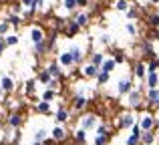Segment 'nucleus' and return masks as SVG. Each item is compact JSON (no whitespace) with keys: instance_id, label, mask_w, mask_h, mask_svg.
<instances>
[{"instance_id":"f257e3e1","label":"nucleus","mask_w":159,"mask_h":145,"mask_svg":"<svg viewBox=\"0 0 159 145\" xmlns=\"http://www.w3.org/2000/svg\"><path fill=\"white\" fill-rule=\"evenodd\" d=\"M127 97V107L129 109H141V107H145V95H143V89L141 87H133L131 89V93H127L125 95Z\"/></svg>"},{"instance_id":"f03ea898","label":"nucleus","mask_w":159,"mask_h":145,"mask_svg":"<svg viewBox=\"0 0 159 145\" xmlns=\"http://www.w3.org/2000/svg\"><path fill=\"white\" fill-rule=\"evenodd\" d=\"M87 107H89V97L87 95L73 93V97H70V109L75 113H83V111H87Z\"/></svg>"},{"instance_id":"7ed1b4c3","label":"nucleus","mask_w":159,"mask_h":145,"mask_svg":"<svg viewBox=\"0 0 159 145\" xmlns=\"http://www.w3.org/2000/svg\"><path fill=\"white\" fill-rule=\"evenodd\" d=\"M97 125H99V117L95 113H83L81 119H79V127L85 131H93Z\"/></svg>"},{"instance_id":"20e7f679","label":"nucleus","mask_w":159,"mask_h":145,"mask_svg":"<svg viewBox=\"0 0 159 145\" xmlns=\"http://www.w3.org/2000/svg\"><path fill=\"white\" fill-rule=\"evenodd\" d=\"M70 115H73V109H69L66 105H58L57 107V113H54V123H58V125H66V123L70 121Z\"/></svg>"},{"instance_id":"39448f33","label":"nucleus","mask_w":159,"mask_h":145,"mask_svg":"<svg viewBox=\"0 0 159 145\" xmlns=\"http://www.w3.org/2000/svg\"><path fill=\"white\" fill-rule=\"evenodd\" d=\"M135 123H137V117H135V113H133V111H125V113H121L119 119H117L119 129H131Z\"/></svg>"},{"instance_id":"423d86ee","label":"nucleus","mask_w":159,"mask_h":145,"mask_svg":"<svg viewBox=\"0 0 159 145\" xmlns=\"http://www.w3.org/2000/svg\"><path fill=\"white\" fill-rule=\"evenodd\" d=\"M137 123H139V127L143 131H151V129H155V115H153L151 111H145V113L137 119Z\"/></svg>"},{"instance_id":"0eeeda50","label":"nucleus","mask_w":159,"mask_h":145,"mask_svg":"<svg viewBox=\"0 0 159 145\" xmlns=\"http://www.w3.org/2000/svg\"><path fill=\"white\" fill-rule=\"evenodd\" d=\"M145 107H149V109H159V87L147 89V93H145Z\"/></svg>"},{"instance_id":"6e6552de","label":"nucleus","mask_w":159,"mask_h":145,"mask_svg":"<svg viewBox=\"0 0 159 145\" xmlns=\"http://www.w3.org/2000/svg\"><path fill=\"white\" fill-rule=\"evenodd\" d=\"M139 52H141V57H143V61L145 59H153V57H157L155 55V48H153V40H149V39H145V40H141L139 43Z\"/></svg>"},{"instance_id":"1a4fd4ad","label":"nucleus","mask_w":159,"mask_h":145,"mask_svg":"<svg viewBox=\"0 0 159 145\" xmlns=\"http://www.w3.org/2000/svg\"><path fill=\"white\" fill-rule=\"evenodd\" d=\"M22 123H24V117H22V113H20V111H10V113H8L6 125L10 127V129H20V127H22Z\"/></svg>"},{"instance_id":"9d476101","label":"nucleus","mask_w":159,"mask_h":145,"mask_svg":"<svg viewBox=\"0 0 159 145\" xmlns=\"http://www.w3.org/2000/svg\"><path fill=\"white\" fill-rule=\"evenodd\" d=\"M51 137H52L57 143H62V141H66V137H69V131H66L65 125H58V123H54V127H52V131H51Z\"/></svg>"},{"instance_id":"9b49d317","label":"nucleus","mask_w":159,"mask_h":145,"mask_svg":"<svg viewBox=\"0 0 159 145\" xmlns=\"http://www.w3.org/2000/svg\"><path fill=\"white\" fill-rule=\"evenodd\" d=\"M133 89V75L131 77H123L119 83H117V93L121 95V97H125L127 93H131Z\"/></svg>"},{"instance_id":"f8f14e48","label":"nucleus","mask_w":159,"mask_h":145,"mask_svg":"<svg viewBox=\"0 0 159 145\" xmlns=\"http://www.w3.org/2000/svg\"><path fill=\"white\" fill-rule=\"evenodd\" d=\"M73 20L81 28H85V26H89V24H91V14L87 10H81V8H79L77 12H73Z\"/></svg>"},{"instance_id":"ddd939ff","label":"nucleus","mask_w":159,"mask_h":145,"mask_svg":"<svg viewBox=\"0 0 159 145\" xmlns=\"http://www.w3.org/2000/svg\"><path fill=\"white\" fill-rule=\"evenodd\" d=\"M66 51L73 55V61H75V65H77V67H79V65H83V61H85V48L79 47V44H70Z\"/></svg>"},{"instance_id":"4468645a","label":"nucleus","mask_w":159,"mask_h":145,"mask_svg":"<svg viewBox=\"0 0 159 145\" xmlns=\"http://www.w3.org/2000/svg\"><path fill=\"white\" fill-rule=\"evenodd\" d=\"M57 61H58V65H61L62 69H75V67H77L75 61H73V55H70L69 51H62L61 55L57 57Z\"/></svg>"},{"instance_id":"2eb2a0df","label":"nucleus","mask_w":159,"mask_h":145,"mask_svg":"<svg viewBox=\"0 0 159 145\" xmlns=\"http://www.w3.org/2000/svg\"><path fill=\"white\" fill-rule=\"evenodd\" d=\"M145 75H147V63L143 59L135 61V65H133V77L139 79V81H145Z\"/></svg>"},{"instance_id":"dca6fc26","label":"nucleus","mask_w":159,"mask_h":145,"mask_svg":"<svg viewBox=\"0 0 159 145\" xmlns=\"http://www.w3.org/2000/svg\"><path fill=\"white\" fill-rule=\"evenodd\" d=\"M43 40H47V30H44L43 26H32L30 28V43L34 44V43H43Z\"/></svg>"},{"instance_id":"f3484780","label":"nucleus","mask_w":159,"mask_h":145,"mask_svg":"<svg viewBox=\"0 0 159 145\" xmlns=\"http://www.w3.org/2000/svg\"><path fill=\"white\" fill-rule=\"evenodd\" d=\"M99 71H101L99 67H95V65H91V63H85L81 67V77L83 79H97Z\"/></svg>"},{"instance_id":"a211bd4d","label":"nucleus","mask_w":159,"mask_h":145,"mask_svg":"<svg viewBox=\"0 0 159 145\" xmlns=\"http://www.w3.org/2000/svg\"><path fill=\"white\" fill-rule=\"evenodd\" d=\"M44 69H47V71L51 73V77H54V79H61V81L65 79V73H62V67L58 65V61H57V59H54V61H51V63H48V65H47Z\"/></svg>"},{"instance_id":"6ab92c4d","label":"nucleus","mask_w":159,"mask_h":145,"mask_svg":"<svg viewBox=\"0 0 159 145\" xmlns=\"http://www.w3.org/2000/svg\"><path fill=\"white\" fill-rule=\"evenodd\" d=\"M62 30H65V36H69V39H73V36H77L79 32H81V26H79V24L75 22L73 18H70L69 22H65V26H62Z\"/></svg>"},{"instance_id":"aec40b11","label":"nucleus","mask_w":159,"mask_h":145,"mask_svg":"<svg viewBox=\"0 0 159 145\" xmlns=\"http://www.w3.org/2000/svg\"><path fill=\"white\" fill-rule=\"evenodd\" d=\"M145 87L147 89L159 87V73L157 71H147V75H145Z\"/></svg>"},{"instance_id":"412c9836","label":"nucleus","mask_w":159,"mask_h":145,"mask_svg":"<svg viewBox=\"0 0 159 145\" xmlns=\"http://www.w3.org/2000/svg\"><path fill=\"white\" fill-rule=\"evenodd\" d=\"M155 141H157V129L143 131L141 133V145H153Z\"/></svg>"},{"instance_id":"4be33fe9","label":"nucleus","mask_w":159,"mask_h":145,"mask_svg":"<svg viewBox=\"0 0 159 145\" xmlns=\"http://www.w3.org/2000/svg\"><path fill=\"white\" fill-rule=\"evenodd\" d=\"M51 105H52V103L43 101V99H40V101L34 105V111H36L39 115H51V113H52V107H51Z\"/></svg>"},{"instance_id":"5701e85b","label":"nucleus","mask_w":159,"mask_h":145,"mask_svg":"<svg viewBox=\"0 0 159 145\" xmlns=\"http://www.w3.org/2000/svg\"><path fill=\"white\" fill-rule=\"evenodd\" d=\"M0 87H2V91L4 93H12V91H14V79L12 77H8V75H4L2 79H0Z\"/></svg>"},{"instance_id":"b1692460","label":"nucleus","mask_w":159,"mask_h":145,"mask_svg":"<svg viewBox=\"0 0 159 145\" xmlns=\"http://www.w3.org/2000/svg\"><path fill=\"white\" fill-rule=\"evenodd\" d=\"M87 133H89V131H85V129H81V127H79V129L73 133L75 145H87Z\"/></svg>"},{"instance_id":"393cba45","label":"nucleus","mask_w":159,"mask_h":145,"mask_svg":"<svg viewBox=\"0 0 159 145\" xmlns=\"http://www.w3.org/2000/svg\"><path fill=\"white\" fill-rule=\"evenodd\" d=\"M61 8L66 12V14H73V12L79 10V2H77V0H62Z\"/></svg>"},{"instance_id":"a878e982","label":"nucleus","mask_w":159,"mask_h":145,"mask_svg":"<svg viewBox=\"0 0 159 145\" xmlns=\"http://www.w3.org/2000/svg\"><path fill=\"white\" fill-rule=\"evenodd\" d=\"M36 85H39L36 79H28V81L24 83V95H26V97H32V95L36 93Z\"/></svg>"},{"instance_id":"bb28decb","label":"nucleus","mask_w":159,"mask_h":145,"mask_svg":"<svg viewBox=\"0 0 159 145\" xmlns=\"http://www.w3.org/2000/svg\"><path fill=\"white\" fill-rule=\"evenodd\" d=\"M6 20L10 22V26H14V28H18L20 24L24 22L22 14H14V12H8V14H6Z\"/></svg>"},{"instance_id":"cd10ccee","label":"nucleus","mask_w":159,"mask_h":145,"mask_svg":"<svg viewBox=\"0 0 159 145\" xmlns=\"http://www.w3.org/2000/svg\"><path fill=\"white\" fill-rule=\"evenodd\" d=\"M32 52H34L36 57H44L48 52V48H47V40H43V43H34L32 44Z\"/></svg>"},{"instance_id":"c85d7f7f","label":"nucleus","mask_w":159,"mask_h":145,"mask_svg":"<svg viewBox=\"0 0 159 145\" xmlns=\"http://www.w3.org/2000/svg\"><path fill=\"white\" fill-rule=\"evenodd\" d=\"M145 22H147V26H149V28H159V14H157L155 10L149 12L147 18H145Z\"/></svg>"},{"instance_id":"c756f323","label":"nucleus","mask_w":159,"mask_h":145,"mask_svg":"<svg viewBox=\"0 0 159 145\" xmlns=\"http://www.w3.org/2000/svg\"><path fill=\"white\" fill-rule=\"evenodd\" d=\"M111 141V133H97L93 139V145H109Z\"/></svg>"},{"instance_id":"7c9ffc66","label":"nucleus","mask_w":159,"mask_h":145,"mask_svg":"<svg viewBox=\"0 0 159 145\" xmlns=\"http://www.w3.org/2000/svg\"><path fill=\"white\" fill-rule=\"evenodd\" d=\"M115 69H117V63H115V59L107 57V59L103 61V65H101V71H105V73H113Z\"/></svg>"},{"instance_id":"2f4dec72","label":"nucleus","mask_w":159,"mask_h":145,"mask_svg":"<svg viewBox=\"0 0 159 145\" xmlns=\"http://www.w3.org/2000/svg\"><path fill=\"white\" fill-rule=\"evenodd\" d=\"M57 95H58V91H54V89H43V95H40V99L43 101H48V103H52L54 99H57Z\"/></svg>"},{"instance_id":"473e14b6","label":"nucleus","mask_w":159,"mask_h":145,"mask_svg":"<svg viewBox=\"0 0 159 145\" xmlns=\"http://www.w3.org/2000/svg\"><path fill=\"white\" fill-rule=\"evenodd\" d=\"M51 73H48L47 71V69H43V71H39V75H36V81H39L40 83V85H44V87H47L48 85V83H51Z\"/></svg>"},{"instance_id":"72a5a7b5","label":"nucleus","mask_w":159,"mask_h":145,"mask_svg":"<svg viewBox=\"0 0 159 145\" xmlns=\"http://www.w3.org/2000/svg\"><path fill=\"white\" fill-rule=\"evenodd\" d=\"M105 59H107V57L103 55V52H93V55H91V59H89V63L101 69V65H103V61H105Z\"/></svg>"},{"instance_id":"f704fd0d","label":"nucleus","mask_w":159,"mask_h":145,"mask_svg":"<svg viewBox=\"0 0 159 145\" xmlns=\"http://www.w3.org/2000/svg\"><path fill=\"white\" fill-rule=\"evenodd\" d=\"M48 135H51V133H48L47 129H43V127H40V129H36V131H34L32 139H34V141H39V143H44V141H47V137H48Z\"/></svg>"},{"instance_id":"c9c22d12","label":"nucleus","mask_w":159,"mask_h":145,"mask_svg":"<svg viewBox=\"0 0 159 145\" xmlns=\"http://www.w3.org/2000/svg\"><path fill=\"white\" fill-rule=\"evenodd\" d=\"M97 85L99 87H103V85H107L109 81H111V73H105V71H99V75H97Z\"/></svg>"},{"instance_id":"e433bc0d","label":"nucleus","mask_w":159,"mask_h":145,"mask_svg":"<svg viewBox=\"0 0 159 145\" xmlns=\"http://www.w3.org/2000/svg\"><path fill=\"white\" fill-rule=\"evenodd\" d=\"M125 32H127V34L131 36V39H135V36L139 34V30H137V24L133 22V20H129V22L125 24Z\"/></svg>"},{"instance_id":"4c0bfd02","label":"nucleus","mask_w":159,"mask_h":145,"mask_svg":"<svg viewBox=\"0 0 159 145\" xmlns=\"http://www.w3.org/2000/svg\"><path fill=\"white\" fill-rule=\"evenodd\" d=\"M125 16H127V20H139V8L137 6H129L127 8V12H125Z\"/></svg>"},{"instance_id":"58836bf2","label":"nucleus","mask_w":159,"mask_h":145,"mask_svg":"<svg viewBox=\"0 0 159 145\" xmlns=\"http://www.w3.org/2000/svg\"><path fill=\"white\" fill-rule=\"evenodd\" d=\"M113 6H115V10H119V12H127V8L131 6V4H129V0H115Z\"/></svg>"},{"instance_id":"ea45409f","label":"nucleus","mask_w":159,"mask_h":145,"mask_svg":"<svg viewBox=\"0 0 159 145\" xmlns=\"http://www.w3.org/2000/svg\"><path fill=\"white\" fill-rule=\"evenodd\" d=\"M113 59H115V63H117V65H123L125 61H127V57H125V52H123V51L115 48V51H113Z\"/></svg>"},{"instance_id":"a19ab883","label":"nucleus","mask_w":159,"mask_h":145,"mask_svg":"<svg viewBox=\"0 0 159 145\" xmlns=\"http://www.w3.org/2000/svg\"><path fill=\"white\" fill-rule=\"evenodd\" d=\"M18 34H6L4 36V43H6V47H16L18 44Z\"/></svg>"},{"instance_id":"79ce46f5","label":"nucleus","mask_w":159,"mask_h":145,"mask_svg":"<svg viewBox=\"0 0 159 145\" xmlns=\"http://www.w3.org/2000/svg\"><path fill=\"white\" fill-rule=\"evenodd\" d=\"M147 71H159V57H153L147 61Z\"/></svg>"},{"instance_id":"37998d69","label":"nucleus","mask_w":159,"mask_h":145,"mask_svg":"<svg viewBox=\"0 0 159 145\" xmlns=\"http://www.w3.org/2000/svg\"><path fill=\"white\" fill-rule=\"evenodd\" d=\"M8 30H10V22H8L6 18L0 20V36H6V34H8Z\"/></svg>"},{"instance_id":"c03bdc74","label":"nucleus","mask_w":159,"mask_h":145,"mask_svg":"<svg viewBox=\"0 0 159 145\" xmlns=\"http://www.w3.org/2000/svg\"><path fill=\"white\" fill-rule=\"evenodd\" d=\"M125 143H127V145H141V137H139V135H129V137L127 139H125Z\"/></svg>"},{"instance_id":"a18cd8bd","label":"nucleus","mask_w":159,"mask_h":145,"mask_svg":"<svg viewBox=\"0 0 159 145\" xmlns=\"http://www.w3.org/2000/svg\"><path fill=\"white\" fill-rule=\"evenodd\" d=\"M95 131H97V133H111V129H109V125L105 121H99V125L95 127Z\"/></svg>"},{"instance_id":"49530a36","label":"nucleus","mask_w":159,"mask_h":145,"mask_svg":"<svg viewBox=\"0 0 159 145\" xmlns=\"http://www.w3.org/2000/svg\"><path fill=\"white\" fill-rule=\"evenodd\" d=\"M99 43H101L103 47H109V44H111V34H107V32H103V34L99 36Z\"/></svg>"},{"instance_id":"de8ad7c7","label":"nucleus","mask_w":159,"mask_h":145,"mask_svg":"<svg viewBox=\"0 0 159 145\" xmlns=\"http://www.w3.org/2000/svg\"><path fill=\"white\" fill-rule=\"evenodd\" d=\"M149 30H151V32H149L147 39L149 40H159V28H149Z\"/></svg>"},{"instance_id":"09e8293b","label":"nucleus","mask_w":159,"mask_h":145,"mask_svg":"<svg viewBox=\"0 0 159 145\" xmlns=\"http://www.w3.org/2000/svg\"><path fill=\"white\" fill-rule=\"evenodd\" d=\"M131 133H133V135H139V137H141V133H143V129L139 127V123H135V125L131 127Z\"/></svg>"},{"instance_id":"8fccbe9b","label":"nucleus","mask_w":159,"mask_h":145,"mask_svg":"<svg viewBox=\"0 0 159 145\" xmlns=\"http://www.w3.org/2000/svg\"><path fill=\"white\" fill-rule=\"evenodd\" d=\"M6 51V43H4V36H0V55Z\"/></svg>"},{"instance_id":"3c124183","label":"nucleus","mask_w":159,"mask_h":145,"mask_svg":"<svg viewBox=\"0 0 159 145\" xmlns=\"http://www.w3.org/2000/svg\"><path fill=\"white\" fill-rule=\"evenodd\" d=\"M77 2H79V8H87L91 0H77Z\"/></svg>"},{"instance_id":"603ef678","label":"nucleus","mask_w":159,"mask_h":145,"mask_svg":"<svg viewBox=\"0 0 159 145\" xmlns=\"http://www.w3.org/2000/svg\"><path fill=\"white\" fill-rule=\"evenodd\" d=\"M20 4H22L24 8H30L32 6V0H20Z\"/></svg>"},{"instance_id":"864d4df0","label":"nucleus","mask_w":159,"mask_h":145,"mask_svg":"<svg viewBox=\"0 0 159 145\" xmlns=\"http://www.w3.org/2000/svg\"><path fill=\"white\" fill-rule=\"evenodd\" d=\"M155 129H159V115L155 117Z\"/></svg>"},{"instance_id":"5fc2aeb1","label":"nucleus","mask_w":159,"mask_h":145,"mask_svg":"<svg viewBox=\"0 0 159 145\" xmlns=\"http://www.w3.org/2000/svg\"><path fill=\"white\" fill-rule=\"evenodd\" d=\"M149 2H151L153 6H157V4H159V0H149Z\"/></svg>"},{"instance_id":"6e6d98bb","label":"nucleus","mask_w":159,"mask_h":145,"mask_svg":"<svg viewBox=\"0 0 159 145\" xmlns=\"http://www.w3.org/2000/svg\"><path fill=\"white\" fill-rule=\"evenodd\" d=\"M2 95H4V91H2V87H0V97H2Z\"/></svg>"},{"instance_id":"4d7b16f0","label":"nucleus","mask_w":159,"mask_h":145,"mask_svg":"<svg viewBox=\"0 0 159 145\" xmlns=\"http://www.w3.org/2000/svg\"><path fill=\"white\" fill-rule=\"evenodd\" d=\"M32 145H43V143H39V141H34V143H32Z\"/></svg>"},{"instance_id":"13d9d810","label":"nucleus","mask_w":159,"mask_h":145,"mask_svg":"<svg viewBox=\"0 0 159 145\" xmlns=\"http://www.w3.org/2000/svg\"><path fill=\"white\" fill-rule=\"evenodd\" d=\"M155 12H157V14H159V4H157V8H155Z\"/></svg>"},{"instance_id":"bf43d9fd","label":"nucleus","mask_w":159,"mask_h":145,"mask_svg":"<svg viewBox=\"0 0 159 145\" xmlns=\"http://www.w3.org/2000/svg\"><path fill=\"white\" fill-rule=\"evenodd\" d=\"M157 143H159V129H157Z\"/></svg>"}]
</instances>
